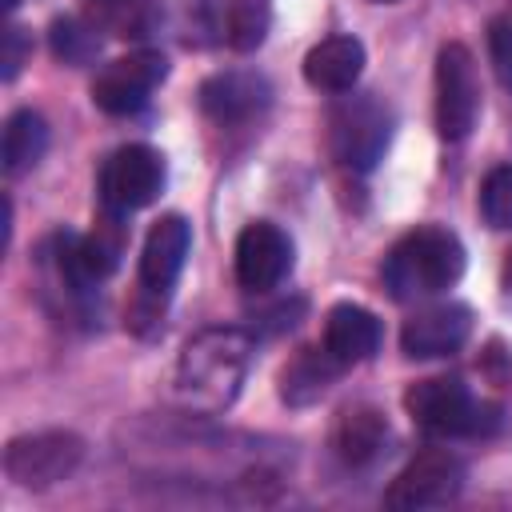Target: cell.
Listing matches in <instances>:
<instances>
[{"instance_id":"cell-1","label":"cell","mask_w":512,"mask_h":512,"mask_svg":"<svg viewBox=\"0 0 512 512\" xmlns=\"http://www.w3.org/2000/svg\"><path fill=\"white\" fill-rule=\"evenodd\" d=\"M252 336L240 328H204L192 336L176 360L172 392L188 412H224L248 376Z\"/></svg>"},{"instance_id":"cell-2","label":"cell","mask_w":512,"mask_h":512,"mask_svg":"<svg viewBox=\"0 0 512 512\" xmlns=\"http://www.w3.org/2000/svg\"><path fill=\"white\" fill-rule=\"evenodd\" d=\"M464 276V244L456 232L424 224L392 244L384 256V288L392 300H424L448 292Z\"/></svg>"},{"instance_id":"cell-3","label":"cell","mask_w":512,"mask_h":512,"mask_svg":"<svg viewBox=\"0 0 512 512\" xmlns=\"http://www.w3.org/2000/svg\"><path fill=\"white\" fill-rule=\"evenodd\" d=\"M404 408L412 424H420L432 436H488L500 428V408L476 400L468 384L456 376L416 380L404 392Z\"/></svg>"},{"instance_id":"cell-4","label":"cell","mask_w":512,"mask_h":512,"mask_svg":"<svg viewBox=\"0 0 512 512\" xmlns=\"http://www.w3.org/2000/svg\"><path fill=\"white\" fill-rule=\"evenodd\" d=\"M480 116L476 60L464 44H444L436 52V132L444 140H464Z\"/></svg>"},{"instance_id":"cell-5","label":"cell","mask_w":512,"mask_h":512,"mask_svg":"<svg viewBox=\"0 0 512 512\" xmlns=\"http://www.w3.org/2000/svg\"><path fill=\"white\" fill-rule=\"evenodd\" d=\"M164 180H168V168L156 148L124 144L100 168V200H104V208L128 216L136 208H148L164 192Z\"/></svg>"},{"instance_id":"cell-6","label":"cell","mask_w":512,"mask_h":512,"mask_svg":"<svg viewBox=\"0 0 512 512\" xmlns=\"http://www.w3.org/2000/svg\"><path fill=\"white\" fill-rule=\"evenodd\" d=\"M84 440L76 432H32L4 448V472L20 488H52L76 472Z\"/></svg>"},{"instance_id":"cell-7","label":"cell","mask_w":512,"mask_h":512,"mask_svg":"<svg viewBox=\"0 0 512 512\" xmlns=\"http://www.w3.org/2000/svg\"><path fill=\"white\" fill-rule=\"evenodd\" d=\"M392 140V112L376 96H348L332 112V148L344 164L368 172Z\"/></svg>"},{"instance_id":"cell-8","label":"cell","mask_w":512,"mask_h":512,"mask_svg":"<svg viewBox=\"0 0 512 512\" xmlns=\"http://www.w3.org/2000/svg\"><path fill=\"white\" fill-rule=\"evenodd\" d=\"M460 484H464L460 456L448 452V448H424L400 468V476L384 492V504L388 508H408V512L412 508H436V504L456 500Z\"/></svg>"},{"instance_id":"cell-9","label":"cell","mask_w":512,"mask_h":512,"mask_svg":"<svg viewBox=\"0 0 512 512\" xmlns=\"http://www.w3.org/2000/svg\"><path fill=\"white\" fill-rule=\"evenodd\" d=\"M168 76V60L160 52H128L104 64L92 80V104L108 116H132L148 104L152 88Z\"/></svg>"},{"instance_id":"cell-10","label":"cell","mask_w":512,"mask_h":512,"mask_svg":"<svg viewBox=\"0 0 512 512\" xmlns=\"http://www.w3.org/2000/svg\"><path fill=\"white\" fill-rule=\"evenodd\" d=\"M296 248L284 228L256 220L236 236V280L248 292H272L292 272Z\"/></svg>"},{"instance_id":"cell-11","label":"cell","mask_w":512,"mask_h":512,"mask_svg":"<svg viewBox=\"0 0 512 512\" xmlns=\"http://www.w3.org/2000/svg\"><path fill=\"white\" fill-rule=\"evenodd\" d=\"M472 332V308L456 300H440L428 308H416L400 328V348L412 360H436L456 352Z\"/></svg>"},{"instance_id":"cell-12","label":"cell","mask_w":512,"mask_h":512,"mask_svg":"<svg viewBox=\"0 0 512 512\" xmlns=\"http://www.w3.org/2000/svg\"><path fill=\"white\" fill-rule=\"evenodd\" d=\"M188 248H192V224L184 216H160L148 236H144V248H140V284L156 296H164L176 276L184 272V260H188Z\"/></svg>"},{"instance_id":"cell-13","label":"cell","mask_w":512,"mask_h":512,"mask_svg":"<svg viewBox=\"0 0 512 512\" xmlns=\"http://www.w3.org/2000/svg\"><path fill=\"white\" fill-rule=\"evenodd\" d=\"M268 80L256 72H216L200 84V108L220 124H240L268 108Z\"/></svg>"},{"instance_id":"cell-14","label":"cell","mask_w":512,"mask_h":512,"mask_svg":"<svg viewBox=\"0 0 512 512\" xmlns=\"http://www.w3.org/2000/svg\"><path fill=\"white\" fill-rule=\"evenodd\" d=\"M364 72V44L356 36H324L304 56V80L316 92H352Z\"/></svg>"},{"instance_id":"cell-15","label":"cell","mask_w":512,"mask_h":512,"mask_svg":"<svg viewBox=\"0 0 512 512\" xmlns=\"http://www.w3.org/2000/svg\"><path fill=\"white\" fill-rule=\"evenodd\" d=\"M380 320L360 308V304H336L324 320V348L340 360V364H360L372 360L380 352Z\"/></svg>"},{"instance_id":"cell-16","label":"cell","mask_w":512,"mask_h":512,"mask_svg":"<svg viewBox=\"0 0 512 512\" xmlns=\"http://www.w3.org/2000/svg\"><path fill=\"white\" fill-rule=\"evenodd\" d=\"M340 368L344 364L328 348H300L280 372V396L288 404H312L328 392V384L336 380Z\"/></svg>"},{"instance_id":"cell-17","label":"cell","mask_w":512,"mask_h":512,"mask_svg":"<svg viewBox=\"0 0 512 512\" xmlns=\"http://www.w3.org/2000/svg\"><path fill=\"white\" fill-rule=\"evenodd\" d=\"M48 152V124L40 112L32 108H20L4 120V144H0V156H4V172L8 176H20L28 168H36Z\"/></svg>"},{"instance_id":"cell-18","label":"cell","mask_w":512,"mask_h":512,"mask_svg":"<svg viewBox=\"0 0 512 512\" xmlns=\"http://www.w3.org/2000/svg\"><path fill=\"white\" fill-rule=\"evenodd\" d=\"M388 440V420L376 408H348L336 424V452L348 464H364L372 460Z\"/></svg>"},{"instance_id":"cell-19","label":"cell","mask_w":512,"mask_h":512,"mask_svg":"<svg viewBox=\"0 0 512 512\" xmlns=\"http://www.w3.org/2000/svg\"><path fill=\"white\" fill-rule=\"evenodd\" d=\"M220 20L232 52H256L272 28V0H224Z\"/></svg>"},{"instance_id":"cell-20","label":"cell","mask_w":512,"mask_h":512,"mask_svg":"<svg viewBox=\"0 0 512 512\" xmlns=\"http://www.w3.org/2000/svg\"><path fill=\"white\" fill-rule=\"evenodd\" d=\"M48 44H52V56L64 60V64H72V68L92 64V60L100 56V36H96V28L84 24V20H76V16H60V20H52V28H48Z\"/></svg>"},{"instance_id":"cell-21","label":"cell","mask_w":512,"mask_h":512,"mask_svg":"<svg viewBox=\"0 0 512 512\" xmlns=\"http://www.w3.org/2000/svg\"><path fill=\"white\" fill-rule=\"evenodd\" d=\"M480 216L488 228H512V164H496L480 184Z\"/></svg>"},{"instance_id":"cell-22","label":"cell","mask_w":512,"mask_h":512,"mask_svg":"<svg viewBox=\"0 0 512 512\" xmlns=\"http://www.w3.org/2000/svg\"><path fill=\"white\" fill-rule=\"evenodd\" d=\"M488 56L504 88H512V16H496L488 24Z\"/></svg>"},{"instance_id":"cell-23","label":"cell","mask_w":512,"mask_h":512,"mask_svg":"<svg viewBox=\"0 0 512 512\" xmlns=\"http://www.w3.org/2000/svg\"><path fill=\"white\" fill-rule=\"evenodd\" d=\"M28 52H32V40H28V32L20 28V24H8V32H4V52H0V76L4 80H16V72L24 68V60H28Z\"/></svg>"},{"instance_id":"cell-24","label":"cell","mask_w":512,"mask_h":512,"mask_svg":"<svg viewBox=\"0 0 512 512\" xmlns=\"http://www.w3.org/2000/svg\"><path fill=\"white\" fill-rule=\"evenodd\" d=\"M504 288L512 292V252H508V260H504Z\"/></svg>"},{"instance_id":"cell-25","label":"cell","mask_w":512,"mask_h":512,"mask_svg":"<svg viewBox=\"0 0 512 512\" xmlns=\"http://www.w3.org/2000/svg\"><path fill=\"white\" fill-rule=\"evenodd\" d=\"M372 4H396V0H372Z\"/></svg>"}]
</instances>
